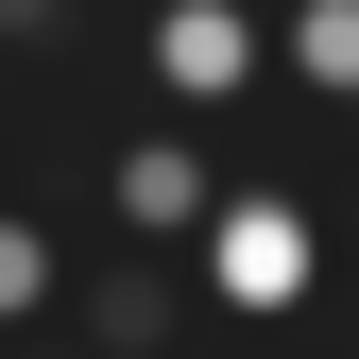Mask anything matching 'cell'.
<instances>
[{
  "label": "cell",
  "mask_w": 359,
  "mask_h": 359,
  "mask_svg": "<svg viewBox=\"0 0 359 359\" xmlns=\"http://www.w3.org/2000/svg\"><path fill=\"white\" fill-rule=\"evenodd\" d=\"M189 291L222 308V325H291V308L325 291V205L308 189H222L205 240H189Z\"/></svg>",
  "instance_id": "cell-1"
},
{
  "label": "cell",
  "mask_w": 359,
  "mask_h": 359,
  "mask_svg": "<svg viewBox=\"0 0 359 359\" xmlns=\"http://www.w3.org/2000/svg\"><path fill=\"white\" fill-rule=\"evenodd\" d=\"M137 86L171 120L257 103V86H274V18H257V0H154V18H137Z\"/></svg>",
  "instance_id": "cell-2"
},
{
  "label": "cell",
  "mask_w": 359,
  "mask_h": 359,
  "mask_svg": "<svg viewBox=\"0 0 359 359\" xmlns=\"http://www.w3.org/2000/svg\"><path fill=\"white\" fill-rule=\"evenodd\" d=\"M205 205H222V171H205V137H171V120L103 154V222H120V257H189Z\"/></svg>",
  "instance_id": "cell-3"
},
{
  "label": "cell",
  "mask_w": 359,
  "mask_h": 359,
  "mask_svg": "<svg viewBox=\"0 0 359 359\" xmlns=\"http://www.w3.org/2000/svg\"><path fill=\"white\" fill-rule=\"evenodd\" d=\"M274 69L308 86V103H359V0H291V18H274Z\"/></svg>",
  "instance_id": "cell-4"
},
{
  "label": "cell",
  "mask_w": 359,
  "mask_h": 359,
  "mask_svg": "<svg viewBox=\"0 0 359 359\" xmlns=\"http://www.w3.org/2000/svg\"><path fill=\"white\" fill-rule=\"evenodd\" d=\"M52 308H69V240L34 205H0V325H52Z\"/></svg>",
  "instance_id": "cell-5"
},
{
  "label": "cell",
  "mask_w": 359,
  "mask_h": 359,
  "mask_svg": "<svg viewBox=\"0 0 359 359\" xmlns=\"http://www.w3.org/2000/svg\"><path fill=\"white\" fill-rule=\"evenodd\" d=\"M86 342H103V359H154L171 342V274H154V257H120V274L86 291Z\"/></svg>",
  "instance_id": "cell-6"
},
{
  "label": "cell",
  "mask_w": 359,
  "mask_h": 359,
  "mask_svg": "<svg viewBox=\"0 0 359 359\" xmlns=\"http://www.w3.org/2000/svg\"><path fill=\"white\" fill-rule=\"evenodd\" d=\"M0 34H18V52H34V34H69V0H0Z\"/></svg>",
  "instance_id": "cell-7"
}]
</instances>
